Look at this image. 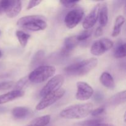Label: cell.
<instances>
[{"label": "cell", "mask_w": 126, "mask_h": 126, "mask_svg": "<svg viewBox=\"0 0 126 126\" xmlns=\"http://www.w3.org/2000/svg\"><path fill=\"white\" fill-rule=\"evenodd\" d=\"M0 6L7 17L14 18L16 17L22 10V1L14 0L1 1Z\"/></svg>", "instance_id": "6"}, {"label": "cell", "mask_w": 126, "mask_h": 126, "mask_svg": "<svg viewBox=\"0 0 126 126\" xmlns=\"http://www.w3.org/2000/svg\"><path fill=\"white\" fill-rule=\"evenodd\" d=\"M103 34V29H102V27H98V28L96 29L95 32V37H99Z\"/></svg>", "instance_id": "30"}, {"label": "cell", "mask_w": 126, "mask_h": 126, "mask_svg": "<svg viewBox=\"0 0 126 126\" xmlns=\"http://www.w3.org/2000/svg\"><path fill=\"white\" fill-rule=\"evenodd\" d=\"M125 22V18L123 16H119L116 18L115 22H114V28H113V33H112V36L116 37L119 35L121 33V30L123 25Z\"/></svg>", "instance_id": "19"}, {"label": "cell", "mask_w": 126, "mask_h": 126, "mask_svg": "<svg viewBox=\"0 0 126 126\" xmlns=\"http://www.w3.org/2000/svg\"><path fill=\"white\" fill-rule=\"evenodd\" d=\"M95 98L97 100V101L102 100V95L100 93H97V94H95Z\"/></svg>", "instance_id": "31"}, {"label": "cell", "mask_w": 126, "mask_h": 126, "mask_svg": "<svg viewBox=\"0 0 126 126\" xmlns=\"http://www.w3.org/2000/svg\"><path fill=\"white\" fill-rule=\"evenodd\" d=\"M65 81L64 76L62 75H57L50 79L47 83L43 87L40 92V96L44 97L49 94L60 89Z\"/></svg>", "instance_id": "7"}, {"label": "cell", "mask_w": 126, "mask_h": 126, "mask_svg": "<svg viewBox=\"0 0 126 126\" xmlns=\"http://www.w3.org/2000/svg\"><path fill=\"white\" fill-rule=\"evenodd\" d=\"M92 30H86L82 32L81 33H80L79 34L76 36V38H77L78 41L79 42L82 41H85L86 39H89L91 37V36L92 35Z\"/></svg>", "instance_id": "24"}, {"label": "cell", "mask_w": 126, "mask_h": 126, "mask_svg": "<svg viewBox=\"0 0 126 126\" xmlns=\"http://www.w3.org/2000/svg\"><path fill=\"white\" fill-rule=\"evenodd\" d=\"M24 95V91L14 90V91L9 92L0 95V105L11 102L17 98L22 97Z\"/></svg>", "instance_id": "13"}, {"label": "cell", "mask_w": 126, "mask_h": 126, "mask_svg": "<svg viewBox=\"0 0 126 126\" xmlns=\"http://www.w3.org/2000/svg\"><path fill=\"white\" fill-rule=\"evenodd\" d=\"M97 63L98 60L96 58L85 59L66 66L65 68V71L66 73L71 76H84L96 67Z\"/></svg>", "instance_id": "3"}, {"label": "cell", "mask_w": 126, "mask_h": 126, "mask_svg": "<svg viewBox=\"0 0 126 126\" xmlns=\"http://www.w3.org/2000/svg\"><path fill=\"white\" fill-rule=\"evenodd\" d=\"M55 66L52 65H41L30 73L28 76L30 82L41 83L53 76L55 73Z\"/></svg>", "instance_id": "4"}, {"label": "cell", "mask_w": 126, "mask_h": 126, "mask_svg": "<svg viewBox=\"0 0 126 126\" xmlns=\"http://www.w3.org/2000/svg\"><path fill=\"white\" fill-rule=\"evenodd\" d=\"M41 2H42L41 1H39V0H38V1H30L29 2V3H28V6H27V10L31 9L38 6V5H39Z\"/></svg>", "instance_id": "29"}, {"label": "cell", "mask_w": 126, "mask_h": 126, "mask_svg": "<svg viewBox=\"0 0 126 126\" xmlns=\"http://www.w3.org/2000/svg\"><path fill=\"white\" fill-rule=\"evenodd\" d=\"M16 36L21 46L25 47L27 45L29 38H30V35L27 33H25L24 32L21 30H17L16 32Z\"/></svg>", "instance_id": "21"}, {"label": "cell", "mask_w": 126, "mask_h": 126, "mask_svg": "<svg viewBox=\"0 0 126 126\" xmlns=\"http://www.w3.org/2000/svg\"><path fill=\"white\" fill-rule=\"evenodd\" d=\"M100 81L103 86L110 89H113L115 87L114 79L111 75L108 72H103L100 78Z\"/></svg>", "instance_id": "15"}, {"label": "cell", "mask_w": 126, "mask_h": 126, "mask_svg": "<svg viewBox=\"0 0 126 126\" xmlns=\"http://www.w3.org/2000/svg\"><path fill=\"white\" fill-rule=\"evenodd\" d=\"M77 88L78 91L76 92V98L78 100H87L94 94L93 89L87 82L82 81L78 82Z\"/></svg>", "instance_id": "10"}, {"label": "cell", "mask_w": 126, "mask_h": 126, "mask_svg": "<svg viewBox=\"0 0 126 126\" xmlns=\"http://www.w3.org/2000/svg\"><path fill=\"white\" fill-rule=\"evenodd\" d=\"M98 17H99V23L101 27L106 26L108 21V10L106 4H103L102 6L100 5Z\"/></svg>", "instance_id": "17"}, {"label": "cell", "mask_w": 126, "mask_h": 126, "mask_svg": "<svg viewBox=\"0 0 126 126\" xmlns=\"http://www.w3.org/2000/svg\"><path fill=\"white\" fill-rule=\"evenodd\" d=\"M126 91H122L111 97L108 100V103L111 106H118L126 102Z\"/></svg>", "instance_id": "16"}, {"label": "cell", "mask_w": 126, "mask_h": 126, "mask_svg": "<svg viewBox=\"0 0 126 126\" xmlns=\"http://www.w3.org/2000/svg\"><path fill=\"white\" fill-rule=\"evenodd\" d=\"M79 41L76 38V36H73L66 38L64 42V46L62 50V54L65 56L70 55L72 50L77 46Z\"/></svg>", "instance_id": "12"}, {"label": "cell", "mask_w": 126, "mask_h": 126, "mask_svg": "<svg viewBox=\"0 0 126 126\" xmlns=\"http://www.w3.org/2000/svg\"><path fill=\"white\" fill-rule=\"evenodd\" d=\"M103 121V118H94V119H89V120L84 121L83 122H81L80 123V125L81 126H91L95 125V124H100V123H102Z\"/></svg>", "instance_id": "23"}, {"label": "cell", "mask_w": 126, "mask_h": 126, "mask_svg": "<svg viewBox=\"0 0 126 126\" xmlns=\"http://www.w3.org/2000/svg\"><path fill=\"white\" fill-rule=\"evenodd\" d=\"M93 108L91 103L77 104L70 106L63 110L60 113L62 118L68 119H79L91 114Z\"/></svg>", "instance_id": "1"}, {"label": "cell", "mask_w": 126, "mask_h": 126, "mask_svg": "<svg viewBox=\"0 0 126 126\" xmlns=\"http://www.w3.org/2000/svg\"><path fill=\"white\" fill-rule=\"evenodd\" d=\"M84 12L82 9L77 8L70 11L65 17V23L68 28H73L78 25L82 19Z\"/></svg>", "instance_id": "9"}, {"label": "cell", "mask_w": 126, "mask_h": 126, "mask_svg": "<svg viewBox=\"0 0 126 126\" xmlns=\"http://www.w3.org/2000/svg\"><path fill=\"white\" fill-rule=\"evenodd\" d=\"M114 126L113 124H105V123H100V124H95V125L94 126Z\"/></svg>", "instance_id": "32"}, {"label": "cell", "mask_w": 126, "mask_h": 126, "mask_svg": "<svg viewBox=\"0 0 126 126\" xmlns=\"http://www.w3.org/2000/svg\"><path fill=\"white\" fill-rule=\"evenodd\" d=\"M29 82L30 81L28 77H25L23 78H22L17 82V84L15 86V89H16L15 90L23 91V89L26 88L28 86Z\"/></svg>", "instance_id": "22"}, {"label": "cell", "mask_w": 126, "mask_h": 126, "mask_svg": "<svg viewBox=\"0 0 126 126\" xmlns=\"http://www.w3.org/2000/svg\"><path fill=\"white\" fill-rule=\"evenodd\" d=\"M113 46V41L108 38H102L95 41L92 44L91 49V54L94 55L100 56Z\"/></svg>", "instance_id": "8"}, {"label": "cell", "mask_w": 126, "mask_h": 126, "mask_svg": "<svg viewBox=\"0 0 126 126\" xmlns=\"http://www.w3.org/2000/svg\"><path fill=\"white\" fill-rule=\"evenodd\" d=\"M13 81H6L0 83V90L9 89L13 86Z\"/></svg>", "instance_id": "27"}, {"label": "cell", "mask_w": 126, "mask_h": 126, "mask_svg": "<svg viewBox=\"0 0 126 126\" xmlns=\"http://www.w3.org/2000/svg\"><path fill=\"white\" fill-rule=\"evenodd\" d=\"M12 116L17 119H25L32 114V111L28 108L24 107H17L13 109Z\"/></svg>", "instance_id": "14"}, {"label": "cell", "mask_w": 126, "mask_h": 126, "mask_svg": "<svg viewBox=\"0 0 126 126\" xmlns=\"http://www.w3.org/2000/svg\"><path fill=\"white\" fill-rule=\"evenodd\" d=\"M51 116L50 115H45L38 117L33 119L26 126H46L50 123Z\"/></svg>", "instance_id": "18"}, {"label": "cell", "mask_w": 126, "mask_h": 126, "mask_svg": "<svg viewBox=\"0 0 126 126\" xmlns=\"http://www.w3.org/2000/svg\"><path fill=\"white\" fill-rule=\"evenodd\" d=\"M105 108L104 106H102V107H98V108H96V109L92 111L91 114H92V116H98L102 114V113L105 111Z\"/></svg>", "instance_id": "28"}, {"label": "cell", "mask_w": 126, "mask_h": 126, "mask_svg": "<svg viewBox=\"0 0 126 126\" xmlns=\"http://www.w3.org/2000/svg\"><path fill=\"white\" fill-rule=\"evenodd\" d=\"M114 56L117 59H121L126 57V44L121 41L117 45L114 51Z\"/></svg>", "instance_id": "20"}, {"label": "cell", "mask_w": 126, "mask_h": 126, "mask_svg": "<svg viewBox=\"0 0 126 126\" xmlns=\"http://www.w3.org/2000/svg\"><path fill=\"white\" fill-rule=\"evenodd\" d=\"M44 55V52L42 51V50L38 51V52L35 54L34 58H33V60H32V65H33V64H36L37 63L39 62L40 60H41L42 59H43Z\"/></svg>", "instance_id": "25"}, {"label": "cell", "mask_w": 126, "mask_h": 126, "mask_svg": "<svg viewBox=\"0 0 126 126\" xmlns=\"http://www.w3.org/2000/svg\"><path fill=\"white\" fill-rule=\"evenodd\" d=\"M100 4H97L94 7L92 11L85 17L82 22V27L85 30L91 29L97 22L99 15Z\"/></svg>", "instance_id": "11"}, {"label": "cell", "mask_w": 126, "mask_h": 126, "mask_svg": "<svg viewBox=\"0 0 126 126\" xmlns=\"http://www.w3.org/2000/svg\"><path fill=\"white\" fill-rule=\"evenodd\" d=\"M2 52H1V50H0V58H1V57H2Z\"/></svg>", "instance_id": "33"}, {"label": "cell", "mask_w": 126, "mask_h": 126, "mask_svg": "<svg viewBox=\"0 0 126 126\" xmlns=\"http://www.w3.org/2000/svg\"><path fill=\"white\" fill-rule=\"evenodd\" d=\"M65 90L63 88H60L57 91L49 94L44 96L41 100L36 106V110L38 111L43 110L52 105L55 103L57 101L60 100L65 95Z\"/></svg>", "instance_id": "5"}, {"label": "cell", "mask_w": 126, "mask_h": 126, "mask_svg": "<svg viewBox=\"0 0 126 126\" xmlns=\"http://www.w3.org/2000/svg\"><path fill=\"white\" fill-rule=\"evenodd\" d=\"M46 20L45 17L39 15L25 16L18 19L17 25L25 30L39 32L46 28L47 24Z\"/></svg>", "instance_id": "2"}, {"label": "cell", "mask_w": 126, "mask_h": 126, "mask_svg": "<svg viewBox=\"0 0 126 126\" xmlns=\"http://www.w3.org/2000/svg\"><path fill=\"white\" fill-rule=\"evenodd\" d=\"M78 2L77 1H61L60 3L66 8H73L77 5Z\"/></svg>", "instance_id": "26"}]
</instances>
